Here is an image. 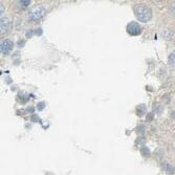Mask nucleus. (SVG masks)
Returning a JSON list of instances; mask_svg holds the SVG:
<instances>
[{"mask_svg":"<svg viewBox=\"0 0 175 175\" xmlns=\"http://www.w3.org/2000/svg\"><path fill=\"white\" fill-rule=\"evenodd\" d=\"M45 13H46V11H45V9L41 6H36L35 9H33L32 11L29 12V18L30 21H39V20H41L43 17L45 16Z\"/></svg>","mask_w":175,"mask_h":175,"instance_id":"f03ea898","label":"nucleus"},{"mask_svg":"<svg viewBox=\"0 0 175 175\" xmlns=\"http://www.w3.org/2000/svg\"><path fill=\"white\" fill-rule=\"evenodd\" d=\"M127 33L130 36H138L142 33V27L141 25L136 22H130L127 25Z\"/></svg>","mask_w":175,"mask_h":175,"instance_id":"7ed1b4c3","label":"nucleus"},{"mask_svg":"<svg viewBox=\"0 0 175 175\" xmlns=\"http://www.w3.org/2000/svg\"><path fill=\"white\" fill-rule=\"evenodd\" d=\"M168 60H169V64L171 65V66H175V50L169 55Z\"/></svg>","mask_w":175,"mask_h":175,"instance_id":"1a4fd4ad","label":"nucleus"},{"mask_svg":"<svg viewBox=\"0 0 175 175\" xmlns=\"http://www.w3.org/2000/svg\"><path fill=\"white\" fill-rule=\"evenodd\" d=\"M27 110H29V112H33V110H34V108H33V107H29V109H27Z\"/></svg>","mask_w":175,"mask_h":175,"instance_id":"ddd939ff","label":"nucleus"},{"mask_svg":"<svg viewBox=\"0 0 175 175\" xmlns=\"http://www.w3.org/2000/svg\"><path fill=\"white\" fill-rule=\"evenodd\" d=\"M19 4L22 7H27L30 4V1L29 0H21V1H19Z\"/></svg>","mask_w":175,"mask_h":175,"instance_id":"9d476101","label":"nucleus"},{"mask_svg":"<svg viewBox=\"0 0 175 175\" xmlns=\"http://www.w3.org/2000/svg\"><path fill=\"white\" fill-rule=\"evenodd\" d=\"M134 15L141 22H148L152 18V11L145 4H138L134 6Z\"/></svg>","mask_w":175,"mask_h":175,"instance_id":"f257e3e1","label":"nucleus"},{"mask_svg":"<svg viewBox=\"0 0 175 175\" xmlns=\"http://www.w3.org/2000/svg\"><path fill=\"white\" fill-rule=\"evenodd\" d=\"M44 107H45V104L43 103V102L38 104V110H42V109L44 108Z\"/></svg>","mask_w":175,"mask_h":175,"instance_id":"9b49d317","label":"nucleus"},{"mask_svg":"<svg viewBox=\"0 0 175 175\" xmlns=\"http://www.w3.org/2000/svg\"><path fill=\"white\" fill-rule=\"evenodd\" d=\"M141 153H142V155H143L144 157H149V156L151 155L150 150H149L148 147H146V146L142 147V149H141Z\"/></svg>","mask_w":175,"mask_h":175,"instance_id":"6e6552de","label":"nucleus"},{"mask_svg":"<svg viewBox=\"0 0 175 175\" xmlns=\"http://www.w3.org/2000/svg\"><path fill=\"white\" fill-rule=\"evenodd\" d=\"M139 129H138V132H143V131H145V128H144V126H139L138 127Z\"/></svg>","mask_w":175,"mask_h":175,"instance_id":"f8f14e48","label":"nucleus"},{"mask_svg":"<svg viewBox=\"0 0 175 175\" xmlns=\"http://www.w3.org/2000/svg\"><path fill=\"white\" fill-rule=\"evenodd\" d=\"M161 167H163V169L167 172V173H171V174L175 173V167L172 166L171 164L167 163V161H164L163 165H161Z\"/></svg>","mask_w":175,"mask_h":175,"instance_id":"423d86ee","label":"nucleus"},{"mask_svg":"<svg viewBox=\"0 0 175 175\" xmlns=\"http://www.w3.org/2000/svg\"><path fill=\"white\" fill-rule=\"evenodd\" d=\"M11 27V23H10V20L6 17H1L0 20V29H1V34H4Z\"/></svg>","mask_w":175,"mask_h":175,"instance_id":"39448f33","label":"nucleus"},{"mask_svg":"<svg viewBox=\"0 0 175 175\" xmlns=\"http://www.w3.org/2000/svg\"><path fill=\"white\" fill-rule=\"evenodd\" d=\"M14 49V42L10 39H4L1 41V44H0V52L2 54H9L11 50Z\"/></svg>","mask_w":175,"mask_h":175,"instance_id":"20e7f679","label":"nucleus"},{"mask_svg":"<svg viewBox=\"0 0 175 175\" xmlns=\"http://www.w3.org/2000/svg\"><path fill=\"white\" fill-rule=\"evenodd\" d=\"M136 113H138V115H139V116L145 115L146 113V106L144 105V104L138 105V107H136Z\"/></svg>","mask_w":175,"mask_h":175,"instance_id":"0eeeda50","label":"nucleus"}]
</instances>
